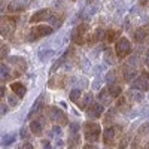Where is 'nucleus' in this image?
Wrapping results in <instances>:
<instances>
[{"label": "nucleus", "instance_id": "nucleus-1", "mask_svg": "<svg viewBox=\"0 0 149 149\" xmlns=\"http://www.w3.org/2000/svg\"><path fill=\"white\" fill-rule=\"evenodd\" d=\"M82 131H84V139L86 142L97 143V140L100 139L102 127L98 125L95 121H86V122L82 124Z\"/></svg>", "mask_w": 149, "mask_h": 149}, {"label": "nucleus", "instance_id": "nucleus-2", "mask_svg": "<svg viewBox=\"0 0 149 149\" xmlns=\"http://www.w3.org/2000/svg\"><path fill=\"white\" fill-rule=\"evenodd\" d=\"M54 27L49 24V26H46V24H40V26H34L29 30V34H27V42H36L42 39V37L45 36H49L54 33Z\"/></svg>", "mask_w": 149, "mask_h": 149}, {"label": "nucleus", "instance_id": "nucleus-3", "mask_svg": "<svg viewBox=\"0 0 149 149\" xmlns=\"http://www.w3.org/2000/svg\"><path fill=\"white\" fill-rule=\"evenodd\" d=\"M8 63L12 66V74L15 78L21 76V74L27 70V61L24 57H19V55H12V57H8Z\"/></svg>", "mask_w": 149, "mask_h": 149}, {"label": "nucleus", "instance_id": "nucleus-4", "mask_svg": "<svg viewBox=\"0 0 149 149\" xmlns=\"http://www.w3.org/2000/svg\"><path fill=\"white\" fill-rule=\"evenodd\" d=\"M46 115L54 124H58V125H61V127H64L66 124L69 122L67 115L64 113V110H61L57 106H48L46 107Z\"/></svg>", "mask_w": 149, "mask_h": 149}, {"label": "nucleus", "instance_id": "nucleus-5", "mask_svg": "<svg viewBox=\"0 0 149 149\" xmlns=\"http://www.w3.org/2000/svg\"><path fill=\"white\" fill-rule=\"evenodd\" d=\"M88 30H90L88 22H81L79 26H76L70 33L72 42L76 43V45H84L85 43V36L88 34Z\"/></svg>", "mask_w": 149, "mask_h": 149}, {"label": "nucleus", "instance_id": "nucleus-6", "mask_svg": "<svg viewBox=\"0 0 149 149\" xmlns=\"http://www.w3.org/2000/svg\"><path fill=\"white\" fill-rule=\"evenodd\" d=\"M121 127H118L116 124H112V125H106L104 133H103V143L106 146H113L116 139H118V133H119Z\"/></svg>", "mask_w": 149, "mask_h": 149}, {"label": "nucleus", "instance_id": "nucleus-7", "mask_svg": "<svg viewBox=\"0 0 149 149\" xmlns=\"http://www.w3.org/2000/svg\"><path fill=\"white\" fill-rule=\"evenodd\" d=\"M115 52H116V57L119 60H124L127 58L131 52V42L127 39V37H121V39L116 40V46H115Z\"/></svg>", "mask_w": 149, "mask_h": 149}, {"label": "nucleus", "instance_id": "nucleus-8", "mask_svg": "<svg viewBox=\"0 0 149 149\" xmlns=\"http://www.w3.org/2000/svg\"><path fill=\"white\" fill-rule=\"evenodd\" d=\"M46 122H48V115L45 116V115L39 113V115L36 116V119H31V122H30V130L33 131V134H36L37 137H39V136H42L43 131H45Z\"/></svg>", "mask_w": 149, "mask_h": 149}, {"label": "nucleus", "instance_id": "nucleus-9", "mask_svg": "<svg viewBox=\"0 0 149 149\" xmlns=\"http://www.w3.org/2000/svg\"><path fill=\"white\" fill-rule=\"evenodd\" d=\"M104 104H102L100 102H93L91 103V106L88 107V109H86L85 112H86V118H88V119H98V118H100L103 113H104Z\"/></svg>", "mask_w": 149, "mask_h": 149}, {"label": "nucleus", "instance_id": "nucleus-10", "mask_svg": "<svg viewBox=\"0 0 149 149\" xmlns=\"http://www.w3.org/2000/svg\"><path fill=\"white\" fill-rule=\"evenodd\" d=\"M131 88L142 90V91H149V73L148 72L140 73L139 76L131 82Z\"/></svg>", "mask_w": 149, "mask_h": 149}, {"label": "nucleus", "instance_id": "nucleus-11", "mask_svg": "<svg viewBox=\"0 0 149 149\" xmlns=\"http://www.w3.org/2000/svg\"><path fill=\"white\" fill-rule=\"evenodd\" d=\"M45 94H40L39 95V98L33 103V106L30 107V110H29V115H27V118L29 119H33L34 116H37L39 113H42V110H43V107H45Z\"/></svg>", "mask_w": 149, "mask_h": 149}, {"label": "nucleus", "instance_id": "nucleus-12", "mask_svg": "<svg viewBox=\"0 0 149 149\" xmlns=\"http://www.w3.org/2000/svg\"><path fill=\"white\" fill-rule=\"evenodd\" d=\"M104 34H106V30H104L103 27H97V29L88 36L86 43H88V45H95V43H98V42H103Z\"/></svg>", "mask_w": 149, "mask_h": 149}, {"label": "nucleus", "instance_id": "nucleus-13", "mask_svg": "<svg viewBox=\"0 0 149 149\" xmlns=\"http://www.w3.org/2000/svg\"><path fill=\"white\" fill-rule=\"evenodd\" d=\"M27 5H29V0H10L8 10L10 14H17V12H22L27 8Z\"/></svg>", "mask_w": 149, "mask_h": 149}, {"label": "nucleus", "instance_id": "nucleus-14", "mask_svg": "<svg viewBox=\"0 0 149 149\" xmlns=\"http://www.w3.org/2000/svg\"><path fill=\"white\" fill-rule=\"evenodd\" d=\"M133 37H134V40L137 42V43H143V42L148 39V37H149V24L139 27L137 30L134 31Z\"/></svg>", "mask_w": 149, "mask_h": 149}, {"label": "nucleus", "instance_id": "nucleus-15", "mask_svg": "<svg viewBox=\"0 0 149 149\" xmlns=\"http://www.w3.org/2000/svg\"><path fill=\"white\" fill-rule=\"evenodd\" d=\"M116 54H113V51L106 46L104 48V52H103V66L104 67H112V66H115V61H116Z\"/></svg>", "mask_w": 149, "mask_h": 149}, {"label": "nucleus", "instance_id": "nucleus-16", "mask_svg": "<svg viewBox=\"0 0 149 149\" xmlns=\"http://www.w3.org/2000/svg\"><path fill=\"white\" fill-rule=\"evenodd\" d=\"M128 97V100L133 103H142L145 100V91L142 90H136V88H130L125 94Z\"/></svg>", "mask_w": 149, "mask_h": 149}, {"label": "nucleus", "instance_id": "nucleus-17", "mask_svg": "<svg viewBox=\"0 0 149 149\" xmlns=\"http://www.w3.org/2000/svg\"><path fill=\"white\" fill-rule=\"evenodd\" d=\"M113 98H115V97L110 94L109 88H102L100 91H98V95H97V100L100 102L102 104H104V106H110Z\"/></svg>", "mask_w": 149, "mask_h": 149}, {"label": "nucleus", "instance_id": "nucleus-18", "mask_svg": "<svg viewBox=\"0 0 149 149\" xmlns=\"http://www.w3.org/2000/svg\"><path fill=\"white\" fill-rule=\"evenodd\" d=\"M49 15H51V10L49 9H39V10H36L34 14L31 15L30 18V22L31 24H36V22H40V21H48Z\"/></svg>", "mask_w": 149, "mask_h": 149}, {"label": "nucleus", "instance_id": "nucleus-19", "mask_svg": "<svg viewBox=\"0 0 149 149\" xmlns=\"http://www.w3.org/2000/svg\"><path fill=\"white\" fill-rule=\"evenodd\" d=\"M54 55H55V49H52V48H46V46L40 48V49H39V52H37V58H39V61H42V63H46V61H48V60H51Z\"/></svg>", "mask_w": 149, "mask_h": 149}, {"label": "nucleus", "instance_id": "nucleus-20", "mask_svg": "<svg viewBox=\"0 0 149 149\" xmlns=\"http://www.w3.org/2000/svg\"><path fill=\"white\" fill-rule=\"evenodd\" d=\"M116 107L119 112H124V113H128L131 110V102L128 100L127 95L124 97H118V102H116Z\"/></svg>", "mask_w": 149, "mask_h": 149}, {"label": "nucleus", "instance_id": "nucleus-21", "mask_svg": "<svg viewBox=\"0 0 149 149\" xmlns=\"http://www.w3.org/2000/svg\"><path fill=\"white\" fill-rule=\"evenodd\" d=\"M93 102H94V95H93V93H86V94H84V95L79 98L78 106H79L81 110H86V109L91 106Z\"/></svg>", "mask_w": 149, "mask_h": 149}, {"label": "nucleus", "instance_id": "nucleus-22", "mask_svg": "<svg viewBox=\"0 0 149 149\" xmlns=\"http://www.w3.org/2000/svg\"><path fill=\"white\" fill-rule=\"evenodd\" d=\"M140 139H149V122H145L143 125L137 130V134H136V140L133 142V146H137Z\"/></svg>", "mask_w": 149, "mask_h": 149}, {"label": "nucleus", "instance_id": "nucleus-23", "mask_svg": "<svg viewBox=\"0 0 149 149\" xmlns=\"http://www.w3.org/2000/svg\"><path fill=\"white\" fill-rule=\"evenodd\" d=\"M121 36V30H115V29H110V30H106V34H104V39L103 42L104 43H113L119 39Z\"/></svg>", "mask_w": 149, "mask_h": 149}, {"label": "nucleus", "instance_id": "nucleus-24", "mask_svg": "<svg viewBox=\"0 0 149 149\" xmlns=\"http://www.w3.org/2000/svg\"><path fill=\"white\" fill-rule=\"evenodd\" d=\"M10 90L14 91L18 97H21V98L26 95V93H27L26 85H24L22 82H19V81H17V82H10Z\"/></svg>", "mask_w": 149, "mask_h": 149}, {"label": "nucleus", "instance_id": "nucleus-25", "mask_svg": "<svg viewBox=\"0 0 149 149\" xmlns=\"http://www.w3.org/2000/svg\"><path fill=\"white\" fill-rule=\"evenodd\" d=\"M0 78H2V82H8L10 78H14V74H12V69H9V66L6 63H2L0 66Z\"/></svg>", "mask_w": 149, "mask_h": 149}, {"label": "nucleus", "instance_id": "nucleus-26", "mask_svg": "<svg viewBox=\"0 0 149 149\" xmlns=\"http://www.w3.org/2000/svg\"><path fill=\"white\" fill-rule=\"evenodd\" d=\"M116 112H118V107H110L107 112H106V115H104V125H112L116 118Z\"/></svg>", "mask_w": 149, "mask_h": 149}, {"label": "nucleus", "instance_id": "nucleus-27", "mask_svg": "<svg viewBox=\"0 0 149 149\" xmlns=\"http://www.w3.org/2000/svg\"><path fill=\"white\" fill-rule=\"evenodd\" d=\"M67 145H69L70 148L79 146V145H81V134H79V133H69V140H67Z\"/></svg>", "mask_w": 149, "mask_h": 149}, {"label": "nucleus", "instance_id": "nucleus-28", "mask_svg": "<svg viewBox=\"0 0 149 149\" xmlns=\"http://www.w3.org/2000/svg\"><path fill=\"white\" fill-rule=\"evenodd\" d=\"M104 82L107 84V85H110V84H115V82H118V72L115 70V69H112V70H109L106 74H104Z\"/></svg>", "mask_w": 149, "mask_h": 149}, {"label": "nucleus", "instance_id": "nucleus-29", "mask_svg": "<svg viewBox=\"0 0 149 149\" xmlns=\"http://www.w3.org/2000/svg\"><path fill=\"white\" fill-rule=\"evenodd\" d=\"M81 97H82V88H79V86H74L69 94V98H70L72 103H78Z\"/></svg>", "mask_w": 149, "mask_h": 149}, {"label": "nucleus", "instance_id": "nucleus-30", "mask_svg": "<svg viewBox=\"0 0 149 149\" xmlns=\"http://www.w3.org/2000/svg\"><path fill=\"white\" fill-rule=\"evenodd\" d=\"M107 88H109L110 94L113 95L115 98H118V97L122 94V86L119 85V82H115V84H110V85H107Z\"/></svg>", "mask_w": 149, "mask_h": 149}, {"label": "nucleus", "instance_id": "nucleus-31", "mask_svg": "<svg viewBox=\"0 0 149 149\" xmlns=\"http://www.w3.org/2000/svg\"><path fill=\"white\" fill-rule=\"evenodd\" d=\"M17 140V133H9L6 136H3L2 137V146H10V145H14Z\"/></svg>", "mask_w": 149, "mask_h": 149}, {"label": "nucleus", "instance_id": "nucleus-32", "mask_svg": "<svg viewBox=\"0 0 149 149\" xmlns=\"http://www.w3.org/2000/svg\"><path fill=\"white\" fill-rule=\"evenodd\" d=\"M19 98H21V97H18L14 91H12V93L6 97V100H8L9 106H10L12 109H14V107H18V106H19Z\"/></svg>", "mask_w": 149, "mask_h": 149}, {"label": "nucleus", "instance_id": "nucleus-33", "mask_svg": "<svg viewBox=\"0 0 149 149\" xmlns=\"http://www.w3.org/2000/svg\"><path fill=\"white\" fill-rule=\"evenodd\" d=\"M31 130H30V125L27 127V125H22L21 127V130H19V136H21V139L22 140H30L31 139Z\"/></svg>", "mask_w": 149, "mask_h": 149}, {"label": "nucleus", "instance_id": "nucleus-34", "mask_svg": "<svg viewBox=\"0 0 149 149\" xmlns=\"http://www.w3.org/2000/svg\"><path fill=\"white\" fill-rule=\"evenodd\" d=\"M104 76H95V79L93 81V84H91V86H93V90L94 91H100L102 90V84H103V79Z\"/></svg>", "mask_w": 149, "mask_h": 149}, {"label": "nucleus", "instance_id": "nucleus-35", "mask_svg": "<svg viewBox=\"0 0 149 149\" xmlns=\"http://www.w3.org/2000/svg\"><path fill=\"white\" fill-rule=\"evenodd\" d=\"M82 128V125L78 121H73L69 124V133H79V130Z\"/></svg>", "mask_w": 149, "mask_h": 149}, {"label": "nucleus", "instance_id": "nucleus-36", "mask_svg": "<svg viewBox=\"0 0 149 149\" xmlns=\"http://www.w3.org/2000/svg\"><path fill=\"white\" fill-rule=\"evenodd\" d=\"M76 84L79 85V88H86V86H88V81H86L85 78H78Z\"/></svg>", "mask_w": 149, "mask_h": 149}, {"label": "nucleus", "instance_id": "nucleus-37", "mask_svg": "<svg viewBox=\"0 0 149 149\" xmlns=\"http://www.w3.org/2000/svg\"><path fill=\"white\" fill-rule=\"evenodd\" d=\"M8 52H9V46H8L6 43H3V45H2V58H3V60L8 58Z\"/></svg>", "mask_w": 149, "mask_h": 149}, {"label": "nucleus", "instance_id": "nucleus-38", "mask_svg": "<svg viewBox=\"0 0 149 149\" xmlns=\"http://www.w3.org/2000/svg\"><path fill=\"white\" fill-rule=\"evenodd\" d=\"M8 110H9V107H8V104H6V98H3V102H2V115H3V116L8 115Z\"/></svg>", "mask_w": 149, "mask_h": 149}, {"label": "nucleus", "instance_id": "nucleus-39", "mask_svg": "<svg viewBox=\"0 0 149 149\" xmlns=\"http://www.w3.org/2000/svg\"><path fill=\"white\" fill-rule=\"evenodd\" d=\"M82 69L86 72V73H88L91 69H90V61L88 60H86V58H84V61H82Z\"/></svg>", "mask_w": 149, "mask_h": 149}, {"label": "nucleus", "instance_id": "nucleus-40", "mask_svg": "<svg viewBox=\"0 0 149 149\" xmlns=\"http://www.w3.org/2000/svg\"><path fill=\"white\" fill-rule=\"evenodd\" d=\"M40 146H43V148H51V142L46 140V139H43V140L40 142Z\"/></svg>", "mask_w": 149, "mask_h": 149}, {"label": "nucleus", "instance_id": "nucleus-41", "mask_svg": "<svg viewBox=\"0 0 149 149\" xmlns=\"http://www.w3.org/2000/svg\"><path fill=\"white\" fill-rule=\"evenodd\" d=\"M64 145H66V143H64L63 140L57 137V140H55V146H64Z\"/></svg>", "mask_w": 149, "mask_h": 149}, {"label": "nucleus", "instance_id": "nucleus-42", "mask_svg": "<svg viewBox=\"0 0 149 149\" xmlns=\"http://www.w3.org/2000/svg\"><path fill=\"white\" fill-rule=\"evenodd\" d=\"M21 148H33V145H31L30 142H24V143L21 145Z\"/></svg>", "mask_w": 149, "mask_h": 149}, {"label": "nucleus", "instance_id": "nucleus-43", "mask_svg": "<svg viewBox=\"0 0 149 149\" xmlns=\"http://www.w3.org/2000/svg\"><path fill=\"white\" fill-rule=\"evenodd\" d=\"M145 64H146L148 69H149V51L146 52V57H145Z\"/></svg>", "mask_w": 149, "mask_h": 149}]
</instances>
